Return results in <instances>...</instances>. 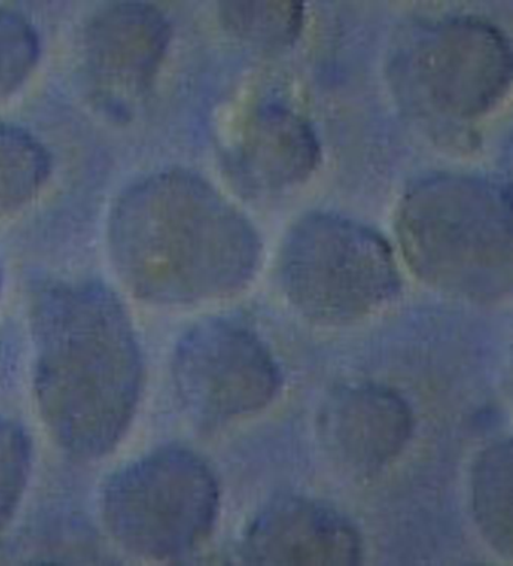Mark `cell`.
Listing matches in <instances>:
<instances>
[{
  "instance_id": "6da1fadb",
  "label": "cell",
  "mask_w": 513,
  "mask_h": 566,
  "mask_svg": "<svg viewBox=\"0 0 513 566\" xmlns=\"http://www.w3.org/2000/svg\"><path fill=\"white\" fill-rule=\"evenodd\" d=\"M34 394L49 433L80 460L114 451L142 395L144 363L123 301L101 282L33 292Z\"/></svg>"
},
{
  "instance_id": "7a4b0ae2",
  "label": "cell",
  "mask_w": 513,
  "mask_h": 566,
  "mask_svg": "<svg viewBox=\"0 0 513 566\" xmlns=\"http://www.w3.org/2000/svg\"><path fill=\"white\" fill-rule=\"evenodd\" d=\"M107 245L119 280L151 304L186 305L237 294L253 280V224L209 181L182 169L139 179L115 201Z\"/></svg>"
},
{
  "instance_id": "3957f363",
  "label": "cell",
  "mask_w": 513,
  "mask_h": 566,
  "mask_svg": "<svg viewBox=\"0 0 513 566\" xmlns=\"http://www.w3.org/2000/svg\"><path fill=\"white\" fill-rule=\"evenodd\" d=\"M512 196L483 177L436 174L400 201L396 232L409 268L457 298L492 304L513 283Z\"/></svg>"
},
{
  "instance_id": "277c9868",
  "label": "cell",
  "mask_w": 513,
  "mask_h": 566,
  "mask_svg": "<svg viewBox=\"0 0 513 566\" xmlns=\"http://www.w3.org/2000/svg\"><path fill=\"white\" fill-rule=\"evenodd\" d=\"M512 71L505 34L470 15L412 25L389 61L400 103L418 118L448 125L488 115L505 97Z\"/></svg>"
},
{
  "instance_id": "5b68a950",
  "label": "cell",
  "mask_w": 513,
  "mask_h": 566,
  "mask_svg": "<svg viewBox=\"0 0 513 566\" xmlns=\"http://www.w3.org/2000/svg\"><path fill=\"white\" fill-rule=\"evenodd\" d=\"M278 280L304 317L327 325L370 316L400 291L384 235L335 213H310L294 223L279 253Z\"/></svg>"
},
{
  "instance_id": "8992f818",
  "label": "cell",
  "mask_w": 513,
  "mask_h": 566,
  "mask_svg": "<svg viewBox=\"0 0 513 566\" xmlns=\"http://www.w3.org/2000/svg\"><path fill=\"white\" fill-rule=\"evenodd\" d=\"M220 492L213 471L190 449L164 447L128 462L102 492L103 520L130 554L174 560L210 537Z\"/></svg>"
},
{
  "instance_id": "52a82bcc",
  "label": "cell",
  "mask_w": 513,
  "mask_h": 566,
  "mask_svg": "<svg viewBox=\"0 0 513 566\" xmlns=\"http://www.w3.org/2000/svg\"><path fill=\"white\" fill-rule=\"evenodd\" d=\"M172 380L191 416L218 424L268 407L281 389L282 375L254 331L231 318L211 317L179 339Z\"/></svg>"
},
{
  "instance_id": "ba28073f",
  "label": "cell",
  "mask_w": 513,
  "mask_h": 566,
  "mask_svg": "<svg viewBox=\"0 0 513 566\" xmlns=\"http://www.w3.org/2000/svg\"><path fill=\"white\" fill-rule=\"evenodd\" d=\"M170 38L169 21L147 3L107 4L90 18L81 39V69L93 101L127 118L155 83Z\"/></svg>"
},
{
  "instance_id": "9c48e42d",
  "label": "cell",
  "mask_w": 513,
  "mask_h": 566,
  "mask_svg": "<svg viewBox=\"0 0 513 566\" xmlns=\"http://www.w3.org/2000/svg\"><path fill=\"white\" fill-rule=\"evenodd\" d=\"M412 410L394 389L376 384L341 386L323 402L318 438L328 457L354 474L377 473L411 439Z\"/></svg>"
},
{
  "instance_id": "30bf717a",
  "label": "cell",
  "mask_w": 513,
  "mask_h": 566,
  "mask_svg": "<svg viewBox=\"0 0 513 566\" xmlns=\"http://www.w3.org/2000/svg\"><path fill=\"white\" fill-rule=\"evenodd\" d=\"M321 161L308 120L279 101L260 102L227 151L229 177L245 196L265 197L301 186Z\"/></svg>"
},
{
  "instance_id": "8fae6325",
  "label": "cell",
  "mask_w": 513,
  "mask_h": 566,
  "mask_svg": "<svg viewBox=\"0 0 513 566\" xmlns=\"http://www.w3.org/2000/svg\"><path fill=\"white\" fill-rule=\"evenodd\" d=\"M241 555L255 565H357L363 543L353 523L332 506L282 496L250 524Z\"/></svg>"
},
{
  "instance_id": "7c38bea8",
  "label": "cell",
  "mask_w": 513,
  "mask_h": 566,
  "mask_svg": "<svg viewBox=\"0 0 513 566\" xmlns=\"http://www.w3.org/2000/svg\"><path fill=\"white\" fill-rule=\"evenodd\" d=\"M472 511L481 534L503 558L513 555V444L499 440L481 452L471 479Z\"/></svg>"
},
{
  "instance_id": "4fadbf2b",
  "label": "cell",
  "mask_w": 513,
  "mask_h": 566,
  "mask_svg": "<svg viewBox=\"0 0 513 566\" xmlns=\"http://www.w3.org/2000/svg\"><path fill=\"white\" fill-rule=\"evenodd\" d=\"M51 169V157L38 138L0 120V219L25 209L46 186Z\"/></svg>"
},
{
  "instance_id": "5bb4252c",
  "label": "cell",
  "mask_w": 513,
  "mask_h": 566,
  "mask_svg": "<svg viewBox=\"0 0 513 566\" xmlns=\"http://www.w3.org/2000/svg\"><path fill=\"white\" fill-rule=\"evenodd\" d=\"M219 11L229 33L268 52L291 48L305 24V8L300 2H228Z\"/></svg>"
},
{
  "instance_id": "9a60e30c",
  "label": "cell",
  "mask_w": 513,
  "mask_h": 566,
  "mask_svg": "<svg viewBox=\"0 0 513 566\" xmlns=\"http://www.w3.org/2000/svg\"><path fill=\"white\" fill-rule=\"evenodd\" d=\"M39 35L20 13L0 9V101L15 92L38 64Z\"/></svg>"
},
{
  "instance_id": "2e32d148",
  "label": "cell",
  "mask_w": 513,
  "mask_h": 566,
  "mask_svg": "<svg viewBox=\"0 0 513 566\" xmlns=\"http://www.w3.org/2000/svg\"><path fill=\"white\" fill-rule=\"evenodd\" d=\"M31 467V447L21 427L0 417V532L15 515L24 496Z\"/></svg>"
},
{
  "instance_id": "e0dca14e",
  "label": "cell",
  "mask_w": 513,
  "mask_h": 566,
  "mask_svg": "<svg viewBox=\"0 0 513 566\" xmlns=\"http://www.w3.org/2000/svg\"><path fill=\"white\" fill-rule=\"evenodd\" d=\"M0 282H2V280H0Z\"/></svg>"
}]
</instances>
